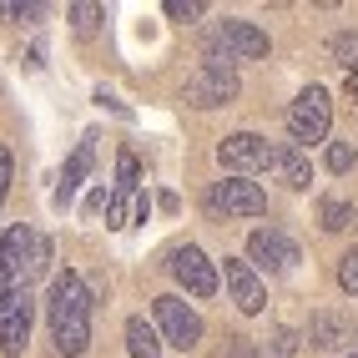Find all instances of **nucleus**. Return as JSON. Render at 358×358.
<instances>
[{"mask_svg": "<svg viewBox=\"0 0 358 358\" xmlns=\"http://www.w3.org/2000/svg\"><path fill=\"white\" fill-rule=\"evenodd\" d=\"M222 278H227V293H232V303L243 308V313H262V303H268V293H262L257 273L248 268L243 257H227V262H222Z\"/></svg>", "mask_w": 358, "mask_h": 358, "instance_id": "11", "label": "nucleus"}, {"mask_svg": "<svg viewBox=\"0 0 358 358\" xmlns=\"http://www.w3.org/2000/svg\"><path fill=\"white\" fill-rule=\"evenodd\" d=\"M31 318H36V298H31V288H15V293H6L0 298V353H20L26 348V338H31Z\"/></svg>", "mask_w": 358, "mask_h": 358, "instance_id": "5", "label": "nucleus"}, {"mask_svg": "<svg viewBox=\"0 0 358 358\" xmlns=\"http://www.w3.org/2000/svg\"><path fill=\"white\" fill-rule=\"evenodd\" d=\"M222 358H248V338H227V348H222Z\"/></svg>", "mask_w": 358, "mask_h": 358, "instance_id": "26", "label": "nucleus"}, {"mask_svg": "<svg viewBox=\"0 0 358 358\" xmlns=\"http://www.w3.org/2000/svg\"><path fill=\"white\" fill-rule=\"evenodd\" d=\"M353 162H358V152L348 147V141H328V172H353Z\"/></svg>", "mask_w": 358, "mask_h": 358, "instance_id": "19", "label": "nucleus"}, {"mask_svg": "<svg viewBox=\"0 0 358 358\" xmlns=\"http://www.w3.org/2000/svg\"><path fill=\"white\" fill-rule=\"evenodd\" d=\"M328 122H333V101L323 86H308L303 96L288 106V136L298 141V147H313V141L328 136Z\"/></svg>", "mask_w": 358, "mask_h": 358, "instance_id": "4", "label": "nucleus"}, {"mask_svg": "<svg viewBox=\"0 0 358 358\" xmlns=\"http://www.w3.org/2000/svg\"><path fill=\"white\" fill-rule=\"evenodd\" d=\"M217 162L227 166L232 177H252L257 166H268V162H273V147H268V141H262L257 131H232V136H222Z\"/></svg>", "mask_w": 358, "mask_h": 358, "instance_id": "7", "label": "nucleus"}, {"mask_svg": "<svg viewBox=\"0 0 358 358\" xmlns=\"http://www.w3.org/2000/svg\"><path fill=\"white\" fill-rule=\"evenodd\" d=\"M166 15H172V20H202L207 6H202V0H166Z\"/></svg>", "mask_w": 358, "mask_h": 358, "instance_id": "22", "label": "nucleus"}, {"mask_svg": "<svg viewBox=\"0 0 358 358\" xmlns=\"http://www.w3.org/2000/svg\"><path fill=\"white\" fill-rule=\"evenodd\" d=\"M0 15H10V20H26V15H41V6H15V0H0Z\"/></svg>", "mask_w": 358, "mask_h": 358, "instance_id": "24", "label": "nucleus"}, {"mask_svg": "<svg viewBox=\"0 0 358 358\" xmlns=\"http://www.w3.org/2000/svg\"><path fill=\"white\" fill-rule=\"evenodd\" d=\"M86 172H91V136H86L81 147H76V157L66 162V172H61V187H56V197H51V202H56V207H66L71 197H76V187H81V177H86Z\"/></svg>", "mask_w": 358, "mask_h": 358, "instance_id": "14", "label": "nucleus"}, {"mask_svg": "<svg viewBox=\"0 0 358 358\" xmlns=\"http://www.w3.org/2000/svg\"><path fill=\"white\" fill-rule=\"evenodd\" d=\"M343 358H358V343H353V348H348V353H343Z\"/></svg>", "mask_w": 358, "mask_h": 358, "instance_id": "27", "label": "nucleus"}, {"mask_svg": "<svg viewBox=\"0 0 358 358\" xmlns=\"http://www.w3.org/2000/svg\"><path fill=\"white\" fill-rule=\"evenodd\" d=\"M166 268H172V278H177L192 298H212V293H217V268H212L207 252H202V248H192V243L177 248Z\"/></svg>", "mask_w": 358, "mask_h": 358, "instance_id": "9", "label": "nucleus"}, {"mask_svg": "<svg viewBox=\"0 0 358 358\" xmlns=\"http://www.w3.org/2000/svg\"><path fill=\"white\" fill-rule=\"evenodd\" d=\"M328 51L338 66H358V31H343V36H333L328 41Z\"/></svg>", "mask_w": 358, "mask_h": 358, "instance_id": "17", "label": "nucleus"}, {"mask_svg": "<svg viewBox=\"0 0 358 358\" xmlns=\"http://www.w3.org/2000/svg\"><path fill=\"white\" fill-rule=\"evenodd\" d=\"M106 222H111V227H127V192H116V197H111V207H106Z\"/></svg>", "mask_w": 358, "mask_h": 358, "instance_id": "23", "label": "nucleus"}, {"mask_svg": "<svg viewBox=\"0 0 358 358\" xmlns=\"http://www.w3.org/2000/svg\"><path fill=\"white\" fill-rule=\"evenodd\" d=\"M127 348H131V358H162L157 328L147 318H127Z\"/></svg>", "mask_w": 358, "mask_h": 358, "instance_id": "15", "label": "nucleus"}, {"mask_svg": "<svg viewBox=\"0 0 358 358\" xmlns=\"http://www.w3.org/2000/svg\"><path fill=\"white\" fill-rule=\"evenodd\" d=\"M136 172H141V166H136V157L131 152H122V162H116V177H122V182H116V192H136Z\"/></svg>", "mask_w": 358, "mask_h": 358, "instance_id": "21", "label": "nucleus"}, {"mask_svg": "<svg viewBox=\"0 0 358 358\" xmlns=\"http://www.w3.org/2000/svg\"><path fill=\"white\" fill-rule=\"evenodd\" d=\"M318 222H323V232H343V227L358 222V212H353V202H343V197H323V202H318Z\"/></svg>", "mask_w": 358, "mask_h": 358, "instance_id": "16", "label": "nucleus"}, {"mask_svg": "<svg viewBox=\"0 0 358 358\" xmlns=\"http://www.w3.org/2000/svg\"><path fill=\"white\" fill-rule=\"evenodd\" d=\"M273 172L282 187H293V192H303L308 182H313V162H308V152L298 147V141H282V147H273Z\"/></svg>", "mask_w": 358, "mask_h": 358, "instance_id": "12", "label": "nucleus"}, {"mask_svg": "<svg viewBox=\"0 0 358 358\" xmlns=\"http://www.w3.org/2000/svg\"><path fill=\"white\" fill-rule=\"evenodd\" d=\"M237 96V71L227 61H202L182 86V101L197 106V111H212V106H227Z\"/></svg>", "mask_w": 358, "mask_h": 358, "instance_id": "3", "label": "nucleus"}, {"mask_svg": "<svg viewBox=\"0 0 358 358\" xmlns=\"http://www.w3.org/2000/svg\"><path fill=\"white\" fill-rule=\"evenodd\" d=\"M268 56V31H257L252 20H222L207 36V61H257Z\"/></svg>", "mask_w": 358, "mask_h": 358, "instance_id": "2", "label": "nucleus"}, {"mask_svg": "<svg viewBox=\"0 0 358 358\" xmlns=\"http://www.w3.org/2000/svg\"><path fill=\"white\" fill-rule=\"evenodd\" d=\"M6 187H10V152L0 147V202H6Z\"/></svg>", "mask_w": 358, "mask_h": 358, "instance_id": "25", "label": "nucleus"}, {"mask_svg": "<svg viewBox=\"0 0 358 358\" xmlns=\"http://www.w3.org/2000/svg\"><path fill=\"white\" fill-rule=\"evenodd\" d=\"M152 313H157V328L166 333V343H177V348H197V338H202V318H197L182 298L162 293V298L152 303Z\"/></svg>", "mask_w": 358, "mask_h": 358, "instance_id": "8", "label": "nucleus"}, {"mask_svg": "<svg viewBox=\"0 0 358 358\" xmlns=\"http://www.w3.org/2000/svg\"><path fill=\"white\" fill-rule=\"evenodd\" d=\"M338 288H343L348 298H358V248L338 257Z\"/></svg>", "mask_w": 358, "mask_h": 358, "instance_id": "20", "label": "nucleus"}, {"mask_svg": "<svg viewBox=\"0 0 358 358\" xmlns=\"http://www.w3.org/2000/svg\"><path fill=\"white\" fill-rule=\"evenodd\" d=\"M308 343L313 348H343L348 343V318L333 313V308H318L313 323H308Z\"/></svg>", "mask_w": 358, "mask_h": 358, "instance_id": "13", "label": "nucleus"}, {"mask_svg": "<svg viewBox=\"0 0 358 358\" xmlns=\"http://www.w3.org/2000/svg\"><path fill=\"white\" fill-rule=\"evenodd\" d=\"M207 207L227 212V217H262V212H268V192L248 177H232V182H217L207 192Z\"/></svg>", "mask_w": 358, "mask_h": 358, "instance_id": "6", "label": "nucleus"}, {"mask_svg": "<svg viewBox=\"0 0 358 358\" xmlns=\"http://www.w3.org/2000/svg\"><path fill=\"white\" fill-rule=\"evenodd\" d=\"M45 318H51V338L66 358H81L91 348V298L86 282L76 273L51 278V293H45Z\"/></svg>", "mask_w": 358, "mask_h": 358, "instance_id": "1", "label": "nucleus"}, {"mask_svg": "<svg viewBox=\"0 0 358 358\" xmlns=\"http://www.w3.org/2000/svg\"><path fill=\"white\" fill-rule=\"evenodd\" d=\"M101 20V6H91V0H81V6H71V26H76V36H91Z\"/></svg>", "mask_w": 358, "mask_h": 358, "instance_id": "18", "label": "nucleus"}, {"mask_svg": "<svg viewBox=\"0 0 358 358\" xmlns=\"http://www.w3.org/2000/svg\"><path fill=\"white\" fill-rule=\"evenodd\" d=\"M248 252L262 262V268H273V273L298 268V243H293L288 232H278V227H257V232L248 237Z\"/></svg>", "mask_w": 358, "mask_h": 358, "instance_id": "10", "label": "nucleus"}]
</instances>
